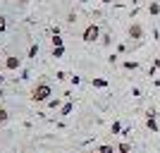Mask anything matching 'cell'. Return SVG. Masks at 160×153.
<instances>
[{"label": "cell", "mask_w": 160, "mask_h": 153, "mask_svg": "<svg viewBox=\"0 0 160 153\" xmlns=\"http://www.w3.org/2000/svg\"><path fill=\"white\" fill-rule=\"evenodd\" d=\"M50 96H53V89H50L48 81H38V84L31 89V100L33 103H48Z\"/></svg>", "instance_id": "cell-1"}, {"label": "cell", "mask_w": 160, "mask_h": 153, "mask_svg": "<svg viewBox=\"0 0 160 153\" xmlns=\"http://www.w3.org/2000/svg\"><path fill=\"white\" fill-rule=\"evenodd\" d=\"M98 38H100L98 24H88V27L84 29V33H81V41H84V43H93V41H98Z\"/></svg>", "instance_id": "cell-2"}, {"label": "cell", "mask_w": 160, "mask_h": 153, "mask_svg": "<svg viewBox=\"0 0 160 153\" xmlns=\"http://www.w3.org/2000/svg\"><path fill=\"white\" fill-rule=\"evenodd\" d=\"M127 33H129V38H132V41H139V38H143V27L134 22V24H129Z\"/></svg>", "instance_id": "cell-3"}, {"label": "cell", "mask_w": 160, "mask_h": 153, "mask_svg": "<svg viewBox=\"0 0 160 153\" xmlns=\"http://www.w3.org/2000/svg\"><path fill=\"white\" fill-rule=\"evenodd\" d=\"M146 127H148V129H151L153 134H158V132H160L158 122H155V113H153V110H151V113H148V117H146Z\"/></svg>", "instance_id": "cell-4"}, {"label": "cell", "mask_w": 160, "mask_h": 153, "mask_svg": "<svg viewBox=\"0 0 160 153\" xmlns=\"http://www.w3.org/2000/svg\"><path fill=\"white\" fill-rule=\"evenodd\" d=\"M5 67L14 72V69H19V67H22V60H19V58H14V55H10V58H5Z\"/></svg>", "instance_id": "cell-5"}, {"label": "cell", "mask_w": 160, "mask_h": 153, "mask_svg": "<svg viewBox=\"0 0 160 153\" xmlns=\"http://www.w3.org/2000/svg\"><path fill=\"white\" fill-rule=\"evenodd\" d=\"M98 153H117V146H110V144H103V146L96 148Z\"/></svg>", "instance_id": "cell-6"}, {"label": "cell", "mask_w": 160, "mask_h": 153, "mask_svg": "<svg viewBox=\"0 0 160 153\" xmlns=\"http://www.w3.org/2000/svg\"><path fill=\"white\" fill-rule=\"evenodd\" d=\"M10 122V113H7L5 108H0V127H5Z\"/></svg>", "instance_id": "cell-7"}, {"label": "cell", "mask_w": 160, "mask_h": 153, "mask_svg": "<svg viewBox=\"0 0 160 153\" xmlns=\"http://www.w3.org/2000/svg\"><path fill=\"white\" fill-rule=\"evenodd\" d=\"M148 12L153 14V17H158V14H160V3H155V0H153V3L148 5Z\"/></svg>", "instance_id": "cell-8"}, {"label": "cell", "mask_w": 160, "mask_h": 153, "mask_svg": "<svg viewBox=\"0 0 160 153\" xmlns=\"http://www.w3.org/2000/svg\"><path fill=\"white\" fill-rule=\"evenodd\" d=\"M117 153H132V146L127 141H122V144H117Z\"/></svg>", "instance_id": "cell-9"}, {"label": "cell", "mask_w": 160, "mask_h": 153, "mask_svg": "<svg viewBox=\"0 0 160 153\" xmlns=\"http://www.w3.org/2000/svg\"><path fill=\"white\" fill-rule=\"evenodd\" d=\"M65 55V46H58V48H53V58H62Z\"/></svg>", "instance_id": "cell-10"}, {"label": "cell", "mask_w": 160, "mask_h": 153, "mask_svg": "<svg viewBox=\"0 0 160 153\" xmlns=\"http://www.w3.org/2000/svg\"><path fill=\"white\" fill-rule=\"evenodd\" d=\"M93 86H96V89H105L108 81H105V79H93Z\"/></svg>", "instance_id": "cell-11"}, {"label": "cell", "mask_w": 160, "mask_h": 153, "mask_svg": "<svg viewBox=\"0 0 160 153\" xmlns=\"http://www.w3.org/2000/svg\"><path fill=\"white\" fill-rule=\"evenodd\" d=\"M110 132H112V134H120V132H122V125H120V122H112V127H110Z\"/></svg>", "instance_id": "cell-12"}, {"label": "cell", "mask_w": 160, "mask_h": 153, "mask_svg": "<svg viewBox=\"0 0 160 153\" xmlns=\"http://www.w3.org/2000/svg\"><path fill=\"white\" fill-rule=\"evenodd\" d=\"M136 67H139V65H136L134 60H127V62H124V69H136Z\"/></svg>", "instance_id": "cell-13"}, {"label": "cell", "mask_w": 160, "mask_h": 153, "mask_svg": "<svg viewBox=\"0 0 160 153\" xmlns=\"http://www.w3.org/2000/svg\"><path fill=\"white\" fill-rule=\"evenodd\" d=\"M5 29H7V19H5V17H2V14H0V33L5 31Z\"/></svg>", "instance_id": "cell-14"}, {"label": "cell", "mask_w": 160, "mask_h": 153, "mask_svg": "<svg viewBox=\"0 0 160 153\" xmlns=\"http://www.w3.org/2000/svg\"><path fill=\"white\" fill-rule=\"evenodd\" d=\"M36 53H38V46H31V48H29V58H36Z\"/></svg>", "instance_id": "cell-15"}, {"label": "cell", "mask_w": 160, "mask_h": 153, "mask_svg": "<svg viewBox=\"0 0 160 153\" xmlns=\"http://www.w3.org/2000/svg\"><path fill=\"white\" fill-rule=\"evenodd\" d=\"M58 46H62V38L60 36H53V48H58Z\"/></svg>", "instance_id": "cell-16"}, {"label": "cell", "mask_w": 160, "mask_h": 153, "mask_svg": "<svg viewBox=\"0 0 160 153\" xmlns=\"http://www.w3.org/2000/svg\"><path fill=\"white\" fill-rule=\"evenodd\" d=\"M67 113H72V103H67V105L62 108V115H67Z\"/></svg>", "instance_id": "cell-17"}, {"label": "cell", "mask_w": 160, "mask_h": 153, "mask_svg": "<svg viewBox=\"0 0 160 153\" xmlns=\"http://www.w3.org/2000/svg\"><path fill=\"white\" fill-rule=\"evenodd\" d=\"M100 3H103V5H110V3H112V0H100Z\"/></svg>", "instance_id": "cell-18"}, {"label": "cell", "mask_w": 160, "mask_h": 153, "mask_svg": "<svg viewBox=\"0 0 160 153\" xmlns=\"http://www.w3.org/2000/svg\"><path fill=\"white\" fill-rule=\"evenodd\" d=\"M2 81H5V77H2V74H0V84H2Z\"/></svg>", "instance_id": "cell-19"}, {"label": "cell", "mask_w": 160, "mask_h": 153, "mask_svg": "<svg viewBox=\"0 0 160 153\" xmlns=\"http://www.w3.org/2000/svg\"><path fill=\"white\" fill-rule=\"evenodd\" d=\"M79 3H91V0H79Z\"/></svg>", "instance_id": "cell-20"}, {"label": "cell", "mask_w": 160, "mask_h": 153, "mask_svg": "<svg viewBox=\"0 0 160 153\" xmlns=\"http://www.w3.org/2000/svg\"><path fill=\"white\" fill-rule=\"evenodd\" d=\"M93 153H98V151H93Z\"/></svg>", "instance_id": "cell-21"}]
</instances>
